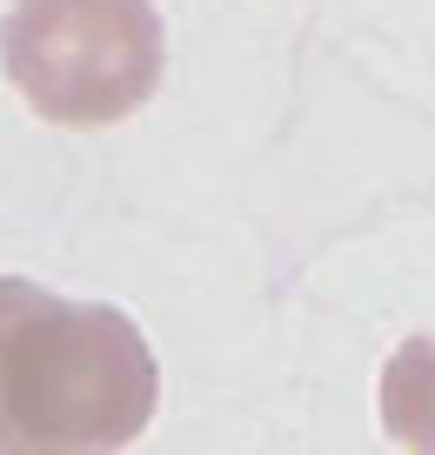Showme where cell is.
<instances>
[{"instance_id": "1", "label": "cell", "mask_w": 435, "mask_h": 455, "mask_svg": "<svg viewBox=\"0 0 435 455\" xmlns=\"http://www.w3.org/2000/svg\"><path fill=\"white\" fill-rule=\"evenodd\" d=\"M155 402L161 369L134 315L0 275V455H114Z\"/></svg>"}, {"instance_id": "2", "label": "cell", "mask_w": 435, "mask_h": 455, "mask_svg": "<svg viewBox=\"0 0 435 455\" xmlns=\"http://www.w3.org/2000/svg\"><path fill=\"white\" fill-rule=\"evenodd\" d=\"M0 68L54 128H114L161 87L168 34L155 0H14Z\"/></svg>"}, {"instance_id": "3", "label": "cell", "mask_w": 435, "mask_h": 455, "mask_svg": "<svg viewBox=\"0 0 435 455\" xmlns=\"http://www.w3.org/2000/svg\"><path fill=\"white\" fill-rule=\"evenodd\" d=\"M375 409H382V428L408 455H435V335H408L382 362Z\"/></svg>"}]
</instances>
